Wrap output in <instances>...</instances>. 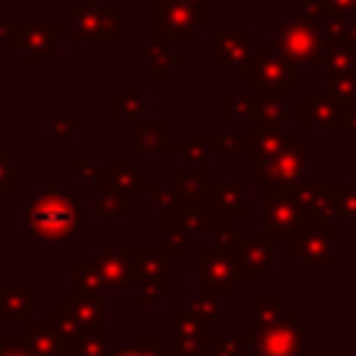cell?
I'll return each mask as SVG.
<instances>
[{
    "label": "cell",
    "mask_w": 356,
    "mask_h": 356,
    "mask_svg": "<svg viewBox=\"0 0 356 356\" xmlns=\"http://www.w3.org/2000/svg\"><path fill=\"white\" fill-rule=\"evenodd\" d=\"M250 337L248 334H217L211 337V350L209 356H248Z\"/></svg>",
    "instance_id": "f546056e"
},
{
    "label": "cell",
    "mask_w": 356,
    "mask_h": 356,
    "mask_svg": "<svg viewBox=\"0 0 356 356\" xmlns=\"http://www.w3.org/2000/svg\"><path fill=\"white\" fill-rule=\"evenodd\" d=\"M184 3H189V6H195L200 11H209V0H184Z\"/></svg>",
    "instance_id": "74e56055"
},
{
    "label": "cell",
    "mask_w": 356,
    "mask_h": 356,
    "mask_svg": "<svg viewBox=\"0 0 356 356\" xmlns=\"http://www.w3.org/2000/svg\"><path fill=\"white\" fill-rule=\"evenodd\" d=\"M331 211L356 231V184H331Z\"/></svg>",
    "instance_id": "4316f807"
},
{
    "label": "cell",
    "mask_w": 356,
    "mask_h": 356,
    "mask_svg": "<svg viewBox=\"0 0 356 356\" xmlns=\"http://www.w3.org/2000/svg\"><path fill=\"white\" fill-rule=\"evenodd\" d=\"M253 42L248 31H214L211 36V64L214 67H239L250 53Z\"/></svg>",
    "instance_id": "2e32d148"
},
{
    "label": "cell",
    "mask_w": 356,
    "mask_h": 356,
    "mask_svg": "<svg viewBox=\"0 0 356 356\" xmlns=\"http://www.w3.org/2000/svg\"><path fill=\"white\" fill-rule=\"evenodd\" d=\"M350 298H353V300H350V303H353V306H356V286H350Z\"/></svg>",
    "instance_id": "ab89813d"
},
{
    "label": "cell",
    "mask_w": 356,
    "mask_h": 356,
    "mask_svg": "<svg viewBox=\"0 0 356 356\" xmlns=\"http://www.w3.org/2000/svg\"><path fill=\"white\" fill-rule=\"evenodd\" d=\"M325 95L334 103H339L342 108L356 106V70L325 75Z\"/></svg>",
    "instance_id": "484cf974"
},
{
    "label": "cell",
    "mask_w": 356,
    "mask_h": 356,
    "mask_svg": "<svg viewBox=\"0 0 356 356\" xmlns=\"http://www.w3.org/2000/svg\"><path fill=\"white\" fill-rule=\"evenodd\" d=\"M209 186H211L209 167H189L172 172V189L178 192L181 200H203Z\"/></svg>",
    "instance_id": "603a6c76"
},
{
    "label": "cell",
    "mask_w": 356,
    "mask_h": 356,
    "mask_svg": "<svg viewBox=\"0 0 356 356\" xmlns=\"http://www.w3.org/2000/svg\"><path fill=\"white\" fill-rule=\"evenodd\" d=\"M320 67L325 70V75L356 70V50L350 47L348 39H331V42L325 44V50H323Z\"/></svg>",
    "instance_id": "d4e9b609"
},
{
    "label": "cell",
    "mask_w": 356,
    "mask_h": 356,
    "mask_svg": "<svg viewBox=\"0 0 356 356\" xmlns=\"http://www.w3.org/2000/svg\"><path fill=\"white\" fill-rule=\"evenodd\" d=\"M309 217L312 211L306 209L300 192H278V189L261 192V225H264V236L273 245H289Z\"/></svg>",
    "instance_id": "8992f818"
},
{
    "label": "cell",
    "mask_w": 356,
    "mask_h": 356,
    "mask_svg": "<svg viewBox=\"0 0 356 356\" xmlns=\"http://www.w3.org/2000/svg\"><path fill=\"white\" fill-rule=\"evenodd\" d=\"M284 312H286V298H281V295H275V298H261V295L250 298V303H248V323H250L248 337L261 331L264 325L275 323Z\"/></svg>",
    "instance_id": "7402d4cb"
},
{
    "label": "cell",
    "mask_w": 356,
    "mask_h": 356,
    "mask_svg": "<svg viewBox=\"0 0 356 356\" xmlns=\"http://www.w3.org/2000/svg\"><path fill=\"white\" fill-rule=\"evenodd\" d=\"M309 178V147L300 139H292L278 153L264 161H250V181H259L264 189L300 192Z\"/></svg>",
    "instance_id": "3957f363"
},
{
    "label": "cell",
    "mask_w": 356,
    "mask_h": 356,
    "mask_svg": "<svg viewBox=\"0 0 356 356\" xmlns=\"http://www.w3.org/2000/svg\"><path fill=\"white\" fill-rule=\"evenodd\" d=\"M334 14L342 19H356V0H328Z\"/></svg>",
    "instance_id": "d590c367"
},
{
    "label": "cell",
    "mask_w": 356,
    "mask_h": 356,
    "mask_svg": "<svg viewBox=\"0 0 356 356\" xmlns=\"http://www.w3.org/2000/svg\"><path fill=\"white\" fill-rule=\"evenodd\" d=\"M97 267L106 278V284L117 292L134 295V278H131V259L128 250H111V248H100L97 250Z\"/></svg>",
    "instance_id": "ac0fdd59"
},
{
    "label": "cell",
    "mask_w": 356,
    "mask_h": 356,
    "mask_svg": "<svg viewBox=\"0 0 356 356\" xmlns=\"http://www.w3.org/2000/svg\"><path fill=\"white\" fill-rule=\"evenodd\" d=\"M245 197H248V184L242 181H225V184H211L206 197H203V206L211 217H225L231 222L248 217V206H245Z\"/></svg>",
    "instance_id": "5bb4252c"
},
{
    "label": "cell",
    "mask_w": 356,
    "mask_h": 356,
    "mask_svg": "<svg viewBox=\"0 0 356 356\" xmlns=\"http://www.w3.org/2000/svg\"><path fill=\"white\" fill-rule=\"evenodd\" d=\"M142 111H145V100L131 83H125L111 97V114L114 117H142Z\"/></svg>",
    "instance_id": "f1b7e54d"
},
{
    "label": "cell",
    "mask_w": 356,
    "mask_h": 356,
    "mask_svg": "<svg viewBox=\"0 0 356 356\" xmlns=\"http://www.w3.org/2000/svg\"><path fill=\"white\" fill-rule=\"evenodd\" d=\"M120 28V6H95V0H86V6H75L70 17V31L78 42H117Z\"/></svg>",
    "instance_id": "30bf717a"
},
{
    "label": "cell",
    "mask_w": 356,
    "mask_h": 356,
    "mask_svg": "<svg viewBox=\"0 0 356 356\" xmlns=\"http://www.w3.org/2000/svg\"><path fill=\"white\" fill-rule=\"evenodd\" d=\"M236 78L245 81L250 89L273 92V95H289L298 92V67L281 58L273 44H253L245 61L236 67Z\"/></svg>",
    "instance_id": "7a4b0ae2"
},
{
    "label": "cell",
    "mask_w": 356,
    "mask_h": 356,
    "mask_svg": "<svg viewBox=\"0 0 356 356\" xmlns=\"http://www.w3.org/2000/svg\"><path fill=\"white\" fill-rule=\"evenodd\" d=\"M211 337L203 317L192 314L186 306L172 309V356H209Z\"/></svg>",
    "instance_id": "4fadbf2b"
},
{
    "label": "cell",
    "mask_w": 356,
    "mask_h": 356,
    "mask_svg": "<svg viewBox=\"0 0 356 356\" xmlns=\"http://www.w3.org/2000/svg\"><path fill=\"white\" fill-rule=\"evenodd\" d=\"M300 270H334L337 267V220L312 214L298 236L286 245Z\"/></svg>",
    "instance_id": "5b68a950"
},
{
    "label": "cell",
    "mask_w": 356,
    "mask_h": 356,
    "mask_svg": "<svg viewBox=\"0 0 356 356\" xmlns=\"http://www.w3.org/2000/svg\"><path fill=\"white\" fill-rule=\"evenodd\" d=\"M131 278L139 306H159L170 295V253L164 248H128Z\"/></svg>",
    "instance_id": "ba28073f"
},
{
    "label": "cell",
    "mask_w": 356,
    "mask_h": 356,
    "mask_svg": "<svg viewBox=\"0 0 356 356\" xmlns=\"http://www.w3.org/2000/svg\"><path fill=\"white\" fill-rule=\"evenodd\" d=\"M150 33L170 42H195L200 28H209V11H200L184 0H150Z\"/></svg>",
    "instance_id": "9c48e42d"
},
{
    "label": "cell",
    "mask_w": 356,
    "mask_h": 356,
    "mask_svg": "<svg viewBox=\"0 0 356 356\" xmlns=\"http://www.w3.org/2000/svg\"><path fill=\"white\" fill-rule=\"evenodd\" d=\"M253 356H309V323L289 309L261 331L250 334Z\"/></svg>",
    "instance_id": "52a82bcc"
},
{
    "label": "cell",
    "mask_w": 356,
    "mask_h": 356,
    "mask_svg": "<svg viewBox=\"0 0 356 356\" xmlns=\"http://www.w3.org/2000/svg\"><path fill=\"white\" fill-rule=\"evenodd\" d=\"M220 300H222V298H214V295H203V292H200V298H186L184 306H186L192 314L203 317L206 323H214L217 314H220Z\"/></svg>",
    "instance_id": "d6a6232c"
},
{
    "label": "cell",
    "mask_w": 356,
    "mask_h": 356,
    "mask_svg": "<svg viewBox=\"0 0 356 356\" xmlns=\"http://www.w3.org/2000/svg\"><path fill=\"white\" fill-rule=\"evenodd\" d=\"M111 356H172V350L161 348V345H159V337L142 334V337H136V345H134V348H128V350H114Z\"/></svg>",
    "instance_id": "1f68e13d"
},
{
    "label": "cell",
    "mask_w": 356,
    "mask_h": 356,
    "mask_svg": "<svg viewBox=\"0 0 356 356\" xmlns=\"http://www.w3.org/2000/svg\"><path fill=\"white\" fill-rule=\"evenodd\" d=\"M111 353H114V348L97 331H83L72 342V356H111Z\"/></svg>",
    "instance_id": "4dcf8cb0"
},
{
    "label": "cell",
    "mask_w": 356,
    "mask_h": 356,
    "mask_svg": "<svg viewBox=\"0 0 356 356\" xmlns=\"http://www.w3.org/2000/svg\"><path fill=\"white\" fill-rule=\"evenodd\" d=\"M72 286L78 298H103L108 289L100 267L89 261H72Z\"/></svg>",
    "instance_id": "cb8c5ba5"
},
{
    "label": "cell",
    "mask_w": 356,
    "mask_h": 356,
    "mask_svg": "<svg viewBox=\"0 0 356 356\" xmlns=\"http://www.w3.org/2000/svg\"><path fill=\"white\" fill-rule=\"evenodd\" d=\"M228 136L222 134H195L189 131L184 136V147H181V156L192 164V167H209V159L214 153H222L228 150Z\"/></svg>",
    "instance_id": "ffe728a7"
},
{
    "label": "cell",
    "mask_w": 356,
    "mask_h": 356,
    "mask_svg": "<svg viewBox=\"0 0 356 356\" xmlns=\"http://www.w3.org/2000/svg\"><path fill=\"white\" fill-rule=\"evenodd\" d=\"M3 356H25V353H22V350H19V348H14V350H6V353H3Z\"/></svg>",
    "instance_id": "f35d334b"
},
{
    "label": "cell",
    "mask_w": 356,
    "mask_h": 356,
    "mask_svg": "<svg viewBox=\"0 0 356 356\" xmlns=\"http://www.w3.org/2000/svg\"><path fill=\"white\" fill-rule=\"evenodd\" d=\"M231 261L236 281H259L275 261V245L264 234H236L231 242Z\"/></svg>",
    "instance_id": "8fae6325"
},
{
    "label": "cell",
    "mask_w": 356,
    "mask_h": 356,
    "mask_svg": "<svg viewBox=\"0 0 356 356\" xmlns=\"http://www.w3.org/2000/svg\"><path fill=\"white\" fill-rule=\"evenodd\" d=\"M103 181H106L103 184L106 189H120V192H128V195L145 192L150 186L147 178H145V172L131 159H114L111 161V170H106Z\"/></svg>",
    "instance_id": "44dd1931"
},
{
    "label": "cell",
    "mask_w": 356,
    "mask_h": 356,
    "mask_svg": "<svg viewBox=\"0 0 356 356\" xmlns=\"http://www.w3.org/2000/svg\"><path fill=\"white\" fill-rule=\"evenodd\" d=\"M81 206H83L81 197L58 195L56 186H47L44 195L25 200V225L36 239L50 245H64L72 239L75 228L81 225Z\"/></svg>",
    "instance_id": "6da1fadb"
},
{
    "label": "cell",
    "mask_w": 356,
    "mask_h": 356,
    "mask_svg": "<svg viewBox=\"0 0 356 356\" xmlns=\"http://www.w3.org/2000/svg\"><path fill=\"white\" fill-rule=\"evenodd\" d=\"M345 39L350 42V47L356 50V19H348V31H345Z\"/></svg>",
    "instance_id": "8d00e7d4"
},
{
    "label": "cell",
    "mask_w": 356,
    "mask_h": 356,
    "mask_svg": "<svg viewBox=\"0 0 356 356\" xmlns=\"http://www.w3.org/2000/svg\"><path fill=\"white\" fill-rule=\"evenodd\" d=\"M175 67H184V58L175 56L172 42L159 36V33H150V39H147V75L153 81H170Z\"/></svg>",
    "instance_id": "d6986e66"
},
{
    "label": "cell",
    "mask_w": 356,
    "mask_h": 356,
    "mask_svg": "<svg viewBox=\"0 0 356 356\" xmlns=\"http://www.w3.org/2000/svg\"><path fill=\"white\" fill-rule=\"evenodd\" d=\"M250 106H253V95L250 92L248 95H228L222 111H225L228 120H239V117H248L250 114Z\"/></svg>",
    "instance_id": "836d02e7"
},
{
    "label": "cell",
    "mask_w": 356,
    "mask_h": 356,
    "mask_svg": "<svg viewBox=\"0 0 356 356\" xmlns=\"http://www.w3.org/2000/svg\"><path fill=\"white\" fill-rule=\"evenodd\" d=\"M273 50L295 67H320V58L325 50V33L317 22L306 17H295V19L278 17Z\"/></svg>",
    "instance_id": "277c9868"
},
{
    "label": "cell",
    "mask_w": 356,
    "mask_h": 356,
    "mask_svg": "<svg viewBox=\"0 0 356 356\" xmlns=\"http://www.w3.org/2000/svg\"><path fill=\"white\" fill-rule=\"evenodd\" d=\"M97 211L103 217H122V220H131L134 217V200L128 192H120V189H100L97 192Z\"/></svg>",
    "instance_id": "83f0119b"
},
{
    "label": "cell",
    "mask_w": 356,
    "mask_h": 356,
    "mask_svg": "<svg viewBox=\"0 0 356 356\" xmlns=\"http://www.w3.org/2000/svg\"><path fill=\"white\" fill-rule=\"evenodd\" d=\"M178 147L172 145L170 120H139L136 122V153L139 156H170Z\"/></svg>",
    "instance_id": "9a60e30c"
},
{
    "label": "cell",
    "mask_w": 356,
    "mask_h": 356,
    "mask_svg": "<svg viewBox=\"0 0 356 356\" xmlns=\"http://www.w3.org/2000/svg\"><path fill=\"white\" fill-rule=\"evenodd\" d=\"M342 114V106L334 103L328 95H303L298 100V108L292 117L300 122V128H320V125H337Z\"/></svg>",
    "instance_id": "e0dca14e"
},
{
    "label": "cell",
    "mask_w": 356,
    "mask_h": 356,
    "mask_svg": "<svg viewBox=\"0 0 356 356\" xmlns=\"http://www.w3.org/2000/svg\"><path fill=\"white\" fill-rule=\"evenodd\" d=\"M197 284L203 295L228 298L236 289V273L231 261V250L225 245H211L197 250Z\"/></svg>",
    "instance_id": "7c38bea8"
},
{
    "label": "cell",
    "mask_w": 356,
    "mask_h": 356,
    "mask_svg": "<svg viewBox=\"0 0 356 356\" xmlns=\"http://www.w3.org/2000/svg\"><path fill=\"white\" fill-rule=\"evenodd\" d=\"M337 128H339V131H345V134H348V139H353V142H356V106L342 108Z\"/></svg>",
    "instance_id": "e575fe53"
}]
</instances>
